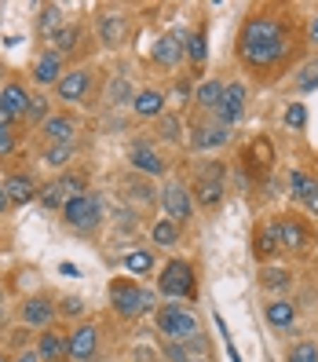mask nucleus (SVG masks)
Returning <instances> with one entry per match:
<instances>
[{
  "label": "nucleus",
  "mask_w": 318,
  "mask_h": 362,
  "mask_svg": "<svg viewBox=\"0 0 318 362\" xmlns=\"http://www.w3.org/2000/svg\"><path fill=\"white\" fill-rule=\"evenodd\" d=\"M0 318H4V308H0Z\"/></svg>",
  "instance_id": "48"
},
{
  "label": "nucleus",
  "mask_w": 318,
  "mask_h": 362,
  "mask_svg": "<svg viewBox=\"0 0 318 362\" xmlns=\"http://www.w3.org/2000/svg\"><path fill=\"white\" fill-rule=\"evenodd\" d=\"M274 252H278V238H274V230L267 227L257 238V257H274Z\"/></svg>",
  "instance_id": "32"
},
{
  "label": "nucleus",
  "mask_w": 318,
  "mask_h": 362,
  "mask_svg": "<svg viewBox=\"0 0 318 362\" xmlns=\"http://www.w3.org/2000/svg\"><path fill=\"white\" fill-rule=\"evenodd\" d=\"M158 329L165 337H172V340H190L198 333V322L187 308H161L158 311Z\"/></svg>",
  "instance_id": "4"
},
{
  "label": "nucleus",
  "mask_w": 318,
  "mask_h": 362,
  "mask_svg": "<svg viewBox=\"0 0 318 362\" xmlns=\"http://www.w3.org/2000/svg\"><path fill=\"white\" fill-rule=\"evenodd\" d=\"M289 362H318V344H293L289 348Z\"/></svg>",
  "instance_id": "31"
},
{
  "label": "nucleus",
  "mask_w": 318,
  "mask_h": 362,
  "mask_svg": "<svg viewBox=\"0 0 318 362\" xmlns=\"http://www.w3.org/2000/svg\"><path fill=\"white\" fill-rule=\"evenodd\" d=\"M81 300H77V296H66V300H62V311H66V315H81Z\"/></svg>",
  "instance_id": "42"
},
{
  "label": "nucleus",
  "mask_w": 318,
  "mask_h": 362,
  "mask_svg": "<svg viewBox=\"0 0 318 362\" xmlns=\"http://www.w3.org/2000/svg\"><path fill=\"white\" fill-rule=\"evenodd\" d=\"M289 26L278 23V18L271 15H257L249 18L245 30H242V59L249 62V66H274V62H282L289 55Z\"/></svg>",
  "instance_id": "1"
},
{
  "label": "nucleus",
  "mask_w": 318,
  "mask_h": 362,
  "mask_svg": "<svg viewBox=\"0 0 318 362\" xmlns=\"http://www.w3.org/2000/svg\"><path fill=\"white\" fill-rule=\"evenodd\" d=\"M121 33H124V18L121 15H102V23H99V37H102V45H117L121 40Z\"/></svg>",
  "instance_id": "25"
},
{
  "label": "nucleus",
  "mask_w": 318,
  "mask_h": 362,
  "mask_svg": "<svg viewBox=\"0 0 318 362\" xmlns=\"http://www.w3.org/2000/svg\"><path fill=\"white\" fill-rule=\"evenodd\" d=\"M110 95H114V99H124V95H129V84H124V81H117L114 88H110Z\"/></svg>",
  "instance_id": "43"
},
{
  "label": "nucleus",
  "mask_w": 318,
  "mask_h": 362,
  "mask_svg": "<svg viewBox=\"0 0 318 362\" xmlns=\"http://www.w3.org/2000/svg\"><path fill=\"white\" fill-rule=\"evenodd\" d=\"M45 136L52 139V146H70V139H73V121H70V117H48V121H45Z\"/></svg>",
  "instance_id": "20"
},
{
  "label": "nucleus",
  "mask_w": 318,
  "mask_h": 362,
  "mask_svg": "<svg viewBox=\"0 0 318 362\" xmlns=\"http://www.w3.org/2000/svg\"><path fill=\"white\" fill-rule=\"evenodd\" d=\"M0 296H4V293H0Z\"/></svg>",
  "instance_id": "50"
},
{
  "label": "nucleus",
  "mask_w": 318,
  "mask_h": 362,
  "mask_svg": "<svg viewBox=\"0 0 318 362\" xmlns=\"http://www.w3.org/2000/svg\"><path fill=\"white\" fill-rule=\"evenodd\" d=\"M176 238H179V223H172V220H158L154 223V242L158 245H176Z\"/></svg>",
  "instance_id": "27"
},
{
  "label": "nucleus",
  "mask_w": 318,
  "mask_h": 362,
  "mask_svg": "<svg viewBox=\"0 0 318 362\" xmlns=\"http://www.w3.org/2000/svg\"><path fill=\"white\" fill-rule=\"evenodd\" d=\"M187 55H190V62H194L198 70L205 66V55H208V45H205V33H201V30L187 37Z\"/></svg>",
  "instance_id": "26"
},
{
  "label": "nucleus",
  "mask_w": 318,
  "mask_h": 362,
  "mask_svg": "<svg viewBox=\"0 0 318 362\" xmlns=\"http://www.w3.org/2000/svg\"><path fill=\"white\" fill-rule=\"evenodd\" d=\"M15 362H37V355H33V351H23V355H18Z\"/></svg>",
  "instance_id": "46"
},
{
  "label": "nucleus",
  "mask_w": 318,
  "mask_h": 362,
  "mask_svg": "<svg viewBox=\"0 0 318 362\" xmlns=\"http://www.w3.org/2000/svg\"><path fill=\"white\" fill-rule=\"evenodd\" d=\"M293 318H296V311H293L289 300H274V304H267V322H271L274 329L293 326Z\"/></svg>",
  "instance_id": "24"
},
{
  "label": "nucleus",
  "mask_w": 318,
  "mask_h": 362,
  "mask_svg": "<svg viewBox=\"0 0 318 362\" xmlns=\"http://www.w3.org/2000/svg\"><path fill=\"white\" fill-rule=\"evenodd\" d=\"M110 300H114L117 315L136 318V315H143V311L154 308V293H151V289H139V286H132V282H114V286H110Z\"/></svg>",
  "instance_id": "2"
},
{
  "label": "nucleus",
  "mask_w": 318,
  "mask_h": 362,
  "mask_svg": "<svg viewBox=\"0 0 318 362\" xmlns=\"http://www.w3.org/2000/svg\"><path fill=\"white\" fill-rule=\"evenodd\" d=\"M0 362H8V358H4V355H0Z\"/></svg>",
  "instance_id": "49"
},
{
  "label": "nucleus",
  "mask_w": 318,
  "mask_h": 362,
  "mask_svg": "<svg viewBox=\"0 0 318 362\" xmlns=\"http://www.w3.org/2000/svg\"><path fill=\"white\" fill-rule=\"evenodd\" d=\"M37 351L45 355L48 362H59L62 355H70V337H62L59 329H45V333H40V344H37Z\"/></svg>",
  "instance_id": "12"
},
{
  "label": "nucleus",
  "mask_w": 318,
  "mask_h": 362,
  "mask_svg": "<svg viewBox=\"0 0 318 362\" xmlns=\"http://www.w3.org/2000/svg\"><path fill=\"white\" fill-rule=\"evenodd\" d=\"M132 165L139 168V173H151V176H161L165 173V161L151 151V146H143V143L132 146Z\"/></svg>",
  "instance_id": "19"
},
{
  "label": "nucleus",
  "mask_w": 318,
  "mask_h": 362,
  "mask_svg": "<svg viewBox=\"0 0 318 362\" xmlns=\"http://www.w3.org/2000/svg\"><path fill=\"white\" fill-rule=\"evenodd\" d=\"M242 110H245V88L235 81V84H227V88H223V99L216 106V117H220L223 129H230V124H238Z\"/></svg>",
  "instance_id": "6"
},
{
  "label": "nucleus",
  "mask_w": 318,
  "mask_h": 362,
  "mask_svg": "<svg viewBox=\"0 0 318 362\" xmlns=\"http://www.w3.org/2000/svg\"><path fill=\"white\" fill-rule=\"evenodd\" d=\"M11 146H15L11 129H4V124H0V154H11Z\"/></svg>",
  "instance_id": "39"
},
{
  "label": "nucleus",
  "mask_w": 318,
  "mask_h": 362,
  "mask_svg": "<svg viewBox=\"0 0 318 362\" xmlns=\"http://www.w3.org/2000/svg\"><path fill=\"white\" fill-rule=\"evenodd\" d=\"M264 286L282 289V286H289V274H285V271H267V274H264Z\"/></svg>",
  "instance_id": "36"
},
{
  "label": "nucleus",
  "mask_w": 318,
  "mask_h": 362,
  "mask_svg": "<svg viewBox=\"0 0 318 362\" xmlns=\"http://www.w3.org/2000/svg\"><path fill=\"white\" fill-rule=\"evenodd\" d=\"M124 267H129L132 274H146V271L154 267V257H151V252H143V249H136V252L124 257Z\"/></svg>",
  "instance_id": "28"
},
{
  "label": "nucleus",
  "mask_w": 318,
  "mask_h": 362,
  "mask_svg": "<svg viewBox=\"0 0 318 362\" xmlns=\"http://www.w3.org/2000/svg\"><path fill=\"white\" fill-rule=\"evenodd\" d=\"M132 110H136L139 117H158V114L165 110V99H161L158 92H139V95L132 99Z\"/></svg>",
  "instance_id": "22"
},
{
  "label": "nucleus",
  "mask_w": 318,
  "mask_h": 362,
  "mask_svg": "<svg viewBox=\"0 0 318 362\" xmlns=\"http://www.w3.org/2000/svg\"><path fill=\"white\" fill-rule=\"evenodd\" d=\"M45 114H48V99H33L30 103V117L37 121V117H45Z\"/></svg>",
  "instance_id": "41"
},
{
  "label": "nucleus",
  "mask_w": 318,
  "mask_h": 362,
  "mask_svg": "<svg viewBox=\"0 0 318 362\" xmlns=\"http://www.w3.org/2000/svg\"><path fill=\"white\" fill-rule=\"evenodd\" d=\"M165 355L172 358V362H187V355H183V348H179V340H172V344H165Z\"/></svg>",
  "instance_id": "40"
},
{
  "label": "nucleus",
  "mask_w": 318,
  "mask_h": 362,
  "mask_svg": "<svg viewBox=\"0 0 318 362\" xmlns=\"http://www.w3.org/2000/svg\"><path fill=\"white\" fill-rule=\"evenodd\" d=\"M11 121H15V114H8V110H4V106H0V124H4V129H8V124H11Z\"/></svg>",
  "instance_id": "45"
},
{
  "label": "nucleus",
  "mask_w": 318,
  "mask_h": 362,
  "mask_svg": "<svg viewBox=\"0 0 318 362\" xmlns=\"http://www.w3.org/2000/svg\"><path fill=\"white\" fill-rule=\"evenodd\" d=\"M289 187H293V194L307 205V212H314V216H318V183L307 180L304 173H289Z\"/></svg>",
  "instance_id": "13"
},
{
  "label": "nucleus",
  "mask_w": 318,
  "mask_h": 362,
  "mask_svg": "<svg viewBox=\"0 0 318 362\" xmlns=\"http://www.w3.org/2000/svg\"><path fill=\"white\" fill-rule=\"evenodd\" d=\"M223 88H227V84H220V81H205V84H198L194 103H198V106H205V110H216L220 99H223Z\"/></svg>",
  "instance_id": "21"
},
{
  "label": "nucleus",
  "mask_w": 318,
  "mask_h": 362,
  "mask_svg": "<svg viewBox=\"0 0 318 362\" xmlns=\"http://www.w3.org/2000/svg\"><path fill=\"white\" fill-rule=\"evenodd\" d=\"M285 124H289V129H296V132H300L304 124H307V110H304L300 103H289V110H285Z\"/></svg>",
  "instance_id": "33"
},
{
  "label": "nucleus",
  "mask_w": 318,
  "mask_h": 362,
  "mask_svg": "<svg viewBox=\"0 0 318 362\" xmlns=\"http://www.w3.org/2000/svg\"><path fill=\"white\" fill-rule=\"evenodd\" d=\"M66 158H70V146H52V151L45 154L48 165H66Z\"/></svg>",
  "instance_id": "37"
},
{
  "label": "nucleus",
  "mask_w": 318,
  "mask_h": 362,
  "mask_svg": "<svg viewBox=\"0 0 318 362\" xmlns=\"http://www.w3.org/2000/svg\"><path fill=\"white\" fill-rule=\"evenodd\" d=\"M183 37L179 33H165L158 45H154V62H161V66H176L179 55H183Z\"/></svg>",
  "instance_id": "11"
},
{
  "label": "nucleus",
  "mask_w": 318,
  "mask_h": 362,
  "mask_svg": "<svg viewBox=\"0 0 318 362\" xmlns=\"http://www.w3.org/2000/svg\"><path fill=\"white\" fill-rule=\"evenodd\" d=\"M158 289L165 296H172V300H179V296H194V271H190L187 260H168L161 279H158Z\"/></svg>",
  "instance_id": "3"
},
{
  "label": "nucleus",
  "mask_w": 318,
  "mask_h": 362,
  "mask_svg": "<svg viewBox=\"0 0 318 362\" xmlns=\"http://www.w3.org/2000/svg\"><path fill=\"white\" fill-rule=\"evenodd\" d=\"M30 103H33V99L26 95L23 84H8V88L0 92V106H4L8 114H15V117H23V114L30 110Z\"/></svg>",
  "instance_id": "15"
},
{
  "label": "nucleus",
  "mask_w": 318,
  "mask_h": 362,
  "mask_svg": "<svg viewBox=\"0 0 318 362\" xmlns=\"http://www.w3.org/2000/svg\"><path fill=\"white\" fill-rule=\"evenodd\" d=\"M161 205L168 212V220L179 223V220H190V198H187V187L183 183H168L161 190Z\"/></svg>",
  "instance_id": "8"
},
{
  "label": "nucleus",
  "mask_w": 318,
  "mask_h": 362,
  "mask_svg": "<svg viewBox=\"0 0 318 362\" xmlns=\"http://www.w3.org/2000/svg\"><path fill=\"white\" fill-rule=\"evenodd\" d=\"M252 158H257V165H271V143H252Z\"/></svg>",
  "instance_id": "38"
},
{
  "label": "nucleus",
  "mask_w": 318,
  "mask_h": 362,
  "mask_svg": "<svg viewBox=\"0 0 318 362\" xmlns=\"http://www.w3.org/2000/svg\"><path fill=\"white\" fill-rule=\"evenodd\" d=\"M161 139H179V121L176 117H161Z\"/></svg>",
  "instance_id": "35"
},
{
  "label": "nucleus",
  "mask_w": 318,
  "mask_h": 362,
  "mask_svg": "<svg viewBox=\"0 0 318 362\" xmlns=\"http://www.w3.org/2000/svg\"><path fill=\"white\" fill-rule=\"evenodd\" d=\"M84 92H88V74H84V70H73L66 77H59V95L66 99V103L81 99Z\"/></svg>",
  "instance_id": "18"
},
{
  "label": "nucleus",
  "mask_w": 318,
  "mask_h": 362,
  "mask_svg": "<svg viewBox=\"0 0 318 362\" xmlns=\"http://www.w3.org/2000/svg\"><path fill=\"white\" fill-rule=\"evenodd\" d=\"M59 23H62V11H59V8H45V11H40V23H37V26H40V33H45V37H55V33L62 30Z\"/></svg>",
  "instance_id": "29"
},
{
  "label": "nucleus",
  "mask_w": 318,
  "mask_h": 362,
  "mask_svg": "<svg viewBox=\"0 0 318 362\" xmlns=\"http://www.w3.org/2000/svg\"><path fill=\"white\" fill-rule=\"evenodd\" d=\"M4 190H8V198L11 202H18V205H26V202H33L37 198V183H33V176H11L8 183H4Z\"/></svg>",
  "instance_id": "17"
},
{
  "label": "nucleus",
  "mask_w": 318,
  "mask_h": 362,
  "mask_svg": "<svg viewBox=\"0 0 318 362\" xmlns=\"http://www.w3.org/2000/svg\"><path fill=\"white\" fill-rule=\"evenodd\" d=\"M271 230H274V238H278V249H304V242H307L304 227L296 223L293 216L274 220V223H271Z\"/></svg>",
  "instance_id": "9"
},
{
  "label": "nucleus",
  "mask_w": 318,
  "mask_h": 362,
  "mask_svg": "<svg viewBox=\"0 0 318 362\" xmlns=\"http://www.w3.org/2000/svg\"><path fill=\"white\" fill-rule=\"evenodd\" d=\"M223 143H227V129L223 124H208V129H198L194 151H212V146H223Z\"/></svg>",
  "instance_id": "23"
},
{
  "label": "nucleus",
  "mask_w": 318,
  "mask_h": 362,
  "mask_svg": "<svg viewBox=\"0 0 318 362\" xmlns=\"http://www.w3.org/2000/svg\"><path fill=\"white\" fill-rule=\"evenodd\" d=\"M95 340H99L95 326L73 329V333H70V358H73V362H88V358L95 355Z\"/></svg>",
  "instance_id": "10"
},
{
  "label": "nucleus",
  "mask_w": 318,
  "mask_h": 362,
  "mask_svg": "<svg viewBox=\"0 0 318 362\" xmlns=\"http://www.w3.org/2000/svg\"><path fill=\"white\" fill-rule=\"evenodd\" d=\"M59 74H62V55L59 52H45L37 59V66H33V81L37 84H52Z\"/></svg>",
  "instance_id": "16"
},
{
  "label": "nucleus",
  "mask_w": 318,
  "mask_h": 362,
  "mask_svg": "<svg viewBox=\"0 0 318 362\" xmlns=\"http://www.w3.org/2000/svg\"><path fill=\"white\" fill-rule=\"evenodd\" d=\"M62 212H66L70 227H77V230H95V227H99V198H95V194H77V198H70Z\"/></svg>",
  "instance_id": "5"
},
{
  "label": "nucleus",
  "mask_w": 318,
  "mask_h": 362,
  "mask_svg": "<svg viewBox=\"0 0 318 362\" xmlns=\"http://www.w3.org/2000/svg\"><path fill=\"white\" fill-rule=\"evenodd\" d=\"M296 88H300V92L318 88V62H311V66L304 70V77H296Z\"/></svg>",
  "instance_id": "34"
},
{
  "label": "nucleus",
  "mask_w": 318,
  "mask_h": 362,
  "mask_svg": "<svg viewBox=\"0 0 318 362\" xmlns=\"http://www.w3.org/2000/svg\"><path fill=\"white\" fill-rule=\"evenodd\" d=\"M73 48H77V26H62L55 33V52L62 55V52H73Z\"/></svg>",
  "instance_id": "30"
},
{
  "label": "nucleus",
  "mask_w": 318,
  "mask_h": 362,
  "mask_svg": "<svg viewBox=\"0 0 318 362\" xmlns=\"http://www.w3.org/2000/svg\"><path fill=\"white\" fill-rule=\"evenodd\" d=\"M311 37L318 40V15H314V23H311Z\"/></svg>",
  "instance_id": "47"
},
{
  "label": "nucleus",
  "mask_w": 318,
  "mask_h": 362,
  "mask_svg": "<svg viewBox=\"0 0 318 362\" xmlns=\"http://www.w3.org/2000/svg\"><path fill=\"white\" fill-rule=\"evenodd\" d=\"M198 198L201 205H216L223 198V165H205L198 176Z\"/></svg>",
  "instance_id": "7"
},
{
  "label": "nucleus",
  "mask_w": 318,
  "mask_h": 362,
  "mask_svg": "<svg viewBox=\"0 0 318 362\" xmlns=\"http://www.w3.org/2000/svg\"><path fill=\"white\" fill-rule=\"evenodd\" d=\"M55 315V304H48L45 296H33V300L23 304V322L26 326H48Z\"/></svg>",
  "instance_id": "14"
},
{
  "label": "nucleus",
  "mask_w": 318,
  "mask_h": 362,
  "mask_svg": "<svg viewBox=\"0 0 318 362\" xmlns=\"http://www.w3.org/2000/svg\"><path fill=\"white\" fill-rule=\"evenodd\" d=\"M11 205V198H8V190H4V183H0V212H4Z\"/></svg>",
  "instance_id": "44"
}]
</instances>
